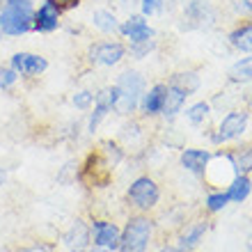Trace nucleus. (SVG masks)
<instances>
[{"label":"nucleus","instance_id":"12","mask_svg":"<svg viewBox=\"0 0 252 252\" xmlns=\"http://www.w3.org/2000/svg\"><path fill=\"white\" fill-rule=\"evenodd\" d=\"M120 234L122 229L110 220H94L92 222V243L96 248L106 250H117L120 248Z\"/></svg>","mask_w":252,"mask_h":252},{"label":"nucleus","instance_id":"32","mask_svg":"<svg viewBox=\"0 0 252 252\" xmlns=\"http://www.w3.org/2000/svg\"><path fill=\"white\" fill-rule=\"evenodd\" d=\"M58 2H60V7L64 9V12L66 9H76V7L80 5V0H58Z\"/></svg>","mask_w":252,"mask_h":252},{"label":"nucleus","instance_id":"22","mask_svg":"<svg viewBox=\"0 0 252 252\" xmlns=\"http://www.w3.org/2000/svg\"><path fill=\"white\" fill-rule=\"evenodd\" d=\"M204 234H206V222H199V225L190 227V229H188V232L181 236V241H179V252H190L192 248H197Z\"/></svg>","mask_w":252,"mask_h":252},{"label":"nucleus","instance_id":"39","mask_svg":"<svg viewBox=\"0 0 252 252\" xmlns=\"http://www.w3.org/2000/svg\"><path fill=\"white\" fill-rule=\"evenodd\" d=\"M69 252H85V250H69Z\"/></svg>","mask_w":252,"mask_h":252},{"label":"nucleus","instance_id":"6","mask_svg":"<svg viewBox=\"0 0 252 252\" xmlns=\"http://www.w3.org/2000/svg\"><path fill=\"white\" fill-rule=\"evenodd\" d=\"M64 9L60 7L58 0H41L39 7H34V19H32V32H55L60 28V19Z\"/></svg>","mask_w":252,"mask_h":252},{"label":"nucleus","instance_id":"36","mask_svg":"<svg viewBox=\"0 0 252 252\" xmlns=\"http://www.w3.org/2000/svg\"><path fill=\"white\" fill-rule=\"evenodd\" d=\"M248 252H252V239H250V243H248Z\"/></svg>","mask_w":252,"mask_h":252},{"label":"nucleus","instance_id":"25","mask_svg":"<svg viewBox=\"0 0 252 252\" xmlns=\"http://www.w3.org/2000/svg\"><path fill=\"white\" fill-rule=\"evenodd\" d=\"M227 204H229V197H227V192H222V190L211 192V195L206 197V209H209L211 213L222 211V209H225Z\"/></svg>","mask_w":252,"mask_h":252},{"label":"nucleus","instance_id":"40","mask_svg":"<svg viewBox=\"0 0 252 252\" xmlns=\"http://www.w3.org/2000/svg\"><path fill=\"white\" fill-rule=\"evenodd\" d=\"M2 5H5V0H0V7H2Z\"/></svg>","mask_w":252,"mask_h":252},{"label":"nucleus","instance_id":"38","mask_svg":"<svg viewBox=\"0 0 252 252\" xmlns=\"http://www.w3.org/2000/svg\"><path fill=\"white\" fill-rule=\"evenodd\" d=\"M2 37H5V34H2V30H0V41H2Z\"/></svg>","mask_w":252,"mask_h":252},{"label":"nucleus","instance_id":"14","mask_svg":"<svg viewBox=\"0 0 252 252\" xmlns=\"http://www.w3.org/2000/svg\"><path fill=\"white\" fill-rule=\"evenodd\" d=\"M209 158H211V154L206 152V149H184L181 165L192 174H204L206 165H209Z\"/></svg>","mask_w":252,"mask_h":252},{"label":"nucleus","instance_id":"30","mask_svg":"<svg viewBox=\"0 0 252 252\" xmlns=\"http://www.w3.org/2000/svg\"><path fill=\"white\" fill-rule=\"evenodd\" d=\"M21 252H55L53 246H48V243H34L30 248H23Z\"/></svg>","mask_w":252,"mask_h":252},{"label":"nucleus","instance_id":"20","mask_svg":"<svg viewBox=\"0 0 252 252\" xmlns=\"http://www.w3.org/2000/svg\"><path fill=\"white\" fill-rule=\"evenodd\" d=\"M170 85L179 87L181 92H186L188 96H190V94H195L199 90V76L195 71H179V73H174L172 76Z\"/></svg>","mask_w":252,"mask_h":252},{"label":"nucleus","instance_id":"26","mask_svg":"<svg viewBox=\"0 0 252 252\" xmlns=\"http://www.w3.org/2000/svg\"><path fill=\"white\" fill-rule=\"evenodd\" d=\"M71 103L78 110H90V108L94 106V94L90 92V90H78V92L71 96Z\"/></svg>","mask_w":252,"mask_h":252},{"label":"nucleus","instance_id":"15","mask_svg":"<svg viewBox=\"0 0 252 252\" xmlns=\"http://www.w3.org/2000/svg\"><path fill=\"white\" fill-rule=\"evenodd\" d=\"M186 96L188 94L181 92L179 87L167 85V94H165V101H163V110H160V115H163L165 120H174V117L181 113L184 103H186Z\"/></svg>","mask_w":252,"mask_h":252},{"label":"nucleus","instance_id":"4","mask_svg":"<svg viewBox=\"0 0 252 252\" xmlns=\"http://www.w3.org/2000/svg\"><path fill=\"white\" fill-rule=\"evenodd\" d=\"M158 197H160L158 186H156V181L149 179V177H138V179L128 186V190H126L128 204L135 206L138 211H149V209H154V206L158 204Z\"/></svg>","mask_w":252,"mask_h":252},{"label":"nucleus","instance_id":"11","mask_svg":"<svg viewBox=\"0 0 252 252\" xmlns=\"http://www.w3.org/2000/svg\"><path fill=\"white\" fill-rule=\"evenodd\" d=\"M120 34L124 39H128V44H142V41L154 39V28L149 26L147 16L142 14H131L126 21L120 23Z\"/></svg>","mask_w":252,"mask_h":252},{"label":"nucleus","instance_id":"13","mask_svg":"<svg viewBox=\"0 0 252 252\" xmlns=\"http://www.w3.org/2000/svg\"><path fill=\"white\" fill-rule=\"evenodd\" d=\"M165 94H167L165 83H156L154 87L145 90L142 101H140V110H142V115H147V117L160 115V110H163V101H165Z\"/></svg>","mask_w":252,"mask_h":252},{"label":"nucleus","instance_id":"1","mask_svg":"<svg viewBox=\"0 0 252 252\" xmlns=\"http://www.w3.org/2000/svg\"><path fill=\"white\" fill-rule=\"evenodd\" d=\"M32 0H5V5L0 7V30L5 37H21L32 32Z\"/></svg>","mask_w":252,"mask_h":252},{"label":"nucleus","instance_id":"17","mask_svg":"<svg viewBox=\"0 0 252 252\" xmlns=\"http://www.w3.org/2000/svg\"><path fill=\"white\" fill-rule=\"evenodd\" d=\"M87 243H90V232H87V227L80 220H76L71 229L64 234V246L69 250H85Z\"/></svg>","mask_w":252,"mask_h":252},{"label":"nucleus","instance_id":"16","mask_svg":"<svg viewBox=\"0 0 252 252\" xmlns=\"http://www.w3.org/2000/svg\"><path fill=\"white\" fill-rule=\"evenodd\" d=\"M229 44L241 53H252V23H241L229 32Z\"/></svg>","mask_w":252,"mask_h":252},{"label":"nucleus","instance_id":"31","mask_svg":"<svg viewBox=\"0 0 252 252\" xmlns=\"http://www.w3.org/2000/svg\"><path fill=\"white\" fill-rule=\"evenodd\" d=\"M234 7H236V12H252V2L250 0H236V2H234Z\"/></svg>","mask_w":252,"mask_h":252},{"label":"nucleus","instance_id":"34","mask_svg":"<svg viewBox=\"0 0 252 252\" xmlns=\"http://www.w3.org/2000/svg\"><path fill=\"white\" fill-rule=\"evenodd\" d=\"M87 252H110V250H106V248H96V246H94L92 250H87Z\"/></svg>","mask_w":252,"mask_h":252},{"label":"nucleus","instance_id":"35","mask_svg":"<svg viewBox=\"0 0 252 252\" xmlns=\"http://www.w3.org/2000/svg\"><path fill=\"white\" fill-rule=\"evenodd\" d=\"M124 5H133V2H138V0H122Z\"/></svg>","mask_w":252,"mask_h":252},{"label":"nucleus","instance_id":"21","mask_svg":"<svg viewBox=\"0 0 252 252\" xmlns=\"http://www.w3.org/2000/svg\"><path fill=\"white\" fill-rule=\"evenodd\" d=\"M229 78L234 83H252V53L229 66Z\"/></svg>","mask_w":252,"mask_h":252},{"label":"nucleus","instance_id":"27","mask_svg":"<svg viewBox=\"0 0 252 252\" xmlns=\"http://www.w3.org/2000/svg\"><path fill=\"white\" fill-rule=\"evenodd\" d=\"M152 48H154V39L152 41H142V44H131V46L126 48V53H131V58H135V60H142L145 55H149Z\"/></svg>","mask_w":252,"mask_h":252},{"label":"nucleus","instance_id":"37","mask_svg":"<svg viewBox=\"0 0 252 252\" xmlns=\"http://www.w3.org/2000/svg\"><path fill=\"white\" fill-rule=\"evenodd\" d=\"M160 252H179V250H160Z\"/></svg>","mask_w":252,"mask_h":252},{"label":"nucleus","instance_id":"18","mask_svg":"<svg viewBox=\"0 0 252 252\" xmlns=\"http://www.w3.org/2000/svg\"><path fill=\"white\" fill-rule=\"evenodd\" d=\"M252 190V181L248 179L246 174H236L232 179V184L227 186V197H229V202H236V204H241V202H246L248 195H250Z\"/></svg>","mask_w":252,"mask_h":252},{"label":"nucleus","instance_id":"2","mask_svg":"<svg viewBox=\"0 0 252 252\" xmlns=\"http://www.w3.org/2000/svg\"><path fill=\"white\" fill-rule=\"evenodd\" d=\"M117 90H120V99H117V106L115 110L120 115H131L135 113L140 108V101H142V94H145V78H142V73L133 71H124L117 78Z\"/></svg>","mask_w":252,"mask_h":252},{"label":"nucleus","instance_id":"9","mask_svg":"<svg viewBox=\"0 0 252 252\" xmlns=\"http://www.w3.org/2000/svg\"><path fill=\"white\" fill-rule=\"evenodd\" d=\"M87 58L96 66H117L126 58V46L122 41H99L90 46Z\"/></svg>","mask_w":252,"mask_h":252},{"label":"nucleus","instance_id":"8","mask_svg":"<svg viewBox=\"0 0 252 252\" xmlns=\"http://www.w3.org/2000/svg\"><path fill=\"white\" fill-rule=\"evenodd\" d=\"M248 128V113L246 110H232L222 117V122L218 124L216 133H213V142L216 145H225V142H232V140L241 138Z\"/></svg>","mask_w":252,"mask_h":252},{"label":"nucleus","instance_id":"19","mask_svg":"<svg viewBox=\"0 0 252 252\" xmlns=\"http://www.w3.org/2000/svg\"><path fill=\"white\" fill-rule=\"evenodd\" d=\"M92 26L103 34H113V32H120V21L115 16L110 9H96L92 14Z\"/></svg>","mask_w":252,"mask_h":252},{"label":"nucleus","instance_id":"29","mask_svg":"<svg viewBox=\"0 0 252 252\" xmlns=\"http://www.w3.org/2000/svg\"><path fill=\"white\" fill-rule=\"evenodd\" d=\"M140 2V14L142 16H152L163 7V0H138Z\"/></svg>","mask_w":252,"mask_h":252},{"label":"nucleus","instance_id":"10","mask_svg":"<svg viewBox=\"0 0 252 252\" xmlns=\"http://www.w3.org/2000/svg\"><path fill=\"white\" fill-rule=\"evenodd\" d=\"M9 66L19 73L21 78H37L48 69V60L39 53H28V51H21V53H14L9 58Z\"/></svg>","mask_w":252,"mask_h":252},{"label":"nucleus","instance_id":"33","mask_svg":"<svg viewBox=\"0 0 252 252\" xmlns=\"http://www.w3.org/2000/svg\"><path fill=\"white\" fill-rule=\"evenodd\" d=\"M5 179H7V174H5V170H2V167H0V186H2V184H5Z\"/></svg>","mask_w":252,"mask_h":252},{"label":"nucleus","instance_id":"5","mask_svg":"<svg viewBox=\"0 0 252 252\" xmlns=\"http://www.w3.org/2000/svg\"><path fill=\"white\" fill-rule=\"evenodd\" d=\"M239 174L236 170V160L232 154H218L209 158V165L204 170V177L209 179L211 186H229L232 179Z\"/></svg>","mask_w":252,"mask_h":252},{"label":"nucleus","instance_id":"3","mask_svg":"<svg viewBox=\"0 0 252 252\" xmlns=\"http://www.w3.org/2000/svg\"><path fill=\"white\" fill-rule=\"evenodd\" d=\"M154 225L147 216H133L120 234V252H147Z\"/></svg>","mask_w":252,"mask_h":252},{"label":"nucleus","instance_id":"24","mask_svg":"<svg viewBox=\"0 0 252 252\" xmlns=\"http://www.w3.org/2000/svg\"><path fill=\"white\" fill-rule=\"evenodd\" d=\"M19 78H21V76L14 71L9 64H2V66H0V90H2V92L12 90V87L19 83Z\"/></svg>","mask_w":252,"mask_h":252},{"label":"nucleus","instance_id":"7","mask_svg":"<svg viewBox=\"0 0 252 252\" xmlns=\"http://www.w3.org/2000/svg\"><path fill=\"white\" fill-rule=\"evenodd\" d=\"M117 99H120V90H117V85L103 87V90H99V92L94 94V106H92V113H90V120H87V131L90 133L96 131V126L106 120V115L115 110Z\"/></svg>","mask_w":252,"mask_h":252},{"label":"nucleus","instance_id":"23","mask_svg":"<svg viewBox=\"0 0 252 252\" xmlns=\"http://www.w3.org/2000/svg\"><path fill=\"white\" fill-rule=\"evenodd\" d=\"M209 117H211V106H209L206 101H197V103H192V106L186 110V120L190 122L192 126L204 124Z\"/></svg>","mask_w":252,"mask_h":252},{"label":"nucleus","instance_id":"28","mask_svg":"<svg viewBox=\"0 0 252 252\" xmlns=\"http://www.w3.org/2000/svg\"><path fill=\"white\" fill-rule=\"evenodd\" d=\"M234 160H236V170H239L241 174L250 172V170H252V147H250V149H246L239 158H234Z\"/></svg>","mask_w":252,"mask_h":252}]
</instances>
